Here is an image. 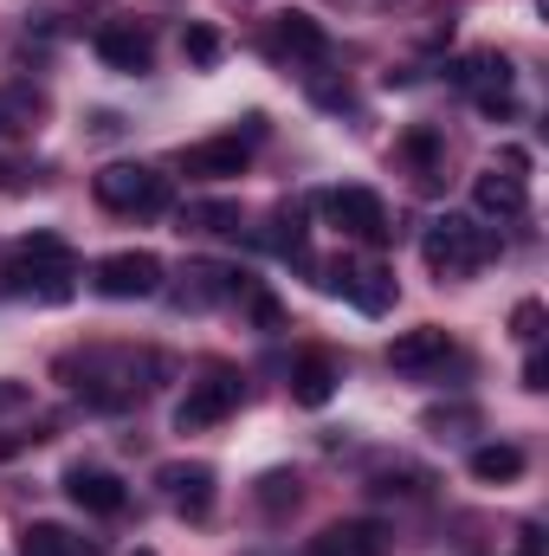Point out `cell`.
Masks as SVG:
<instances>
[{
  "label": "cell",
  "mask_w": 549,
  "mask_h": 556,
  "mask_svg": "<svg viewBox=\"0 0 549 556\" xmlns=\"http://www.w3.org/2000/svg\"><path fill=\"white\" fill-rule=\"evenodd\" d=\"M98 201L111 207V214H168V175H155L149 162H111V168H98Z\"/></svg>",
  "instance_id": "3"
},
{
  "label": "cell",
  "mask_w": 549,
  "mask_h": 556,
  "mask_svg": "<svg viewBox=\"0 0 549 556\" xmlns=\"http://www.w3.org/2000/svg\"><path fill=\"white\" fill-rule=\"evenodd\" d=\"M137 556H155V551H137Z\"/></svg>",
  "instance_id": "32"
},
{
  "label": "cell",
  "mask_w": 549,
  "mask_h": 556,
  "mask_svg": "<svg viewBox=\"0 0 549 556\" xmlns=\"http://www.w3.org/2000/svg\"><path fill=\"white\" fill-rule=\"evenodd\" d=\"M388 525H375V518H349V525H330L323 538H317V556H388Z\"/></svg>",
  "instance_id": "14"
},
{
  "label": "cell",
  "mask_w": 549,
  "mask_h": 556,
  "mask_svg": "<svg viewBox=\"0 0 549 556\" xmlns=\"http://www.w3.org/2000/svg\"><path fill=\"white\" fill-rule=\"evenodd\" d=\"M20 556H98V544L65 531V525H26L20 531Z\"/></svg>",
  "instance_id": "19"
},
{
  "label": "cell",
  "mask_w": 549,
  "mask_h": 556,
  "mask_svg": "<svg viewBox=\"0 0 549 556\" xmlns=\"http://www.w3.org/2000/svg\"><path fill=\"white\" fill-rule=\"evenodd\" d=\"M181 227H194V233H240V207L233 201H188Z\"/></svg>",
  "instance_id": "20"
},
{
  "label": "cell",
  "mask_w": 549,
  "mask_h": 556,
  "mask_svg": "<svg viewBox=\"0 0 549 556\" xmlns=\"http://www.w3.org/2000/svg\"><path fill=\"white\" fill-rule=\"evenodd\" d=\"M323 220L336 227V233H349V240H362V247H382L395 227H388V201L375 194V188H330L323 194Z\"/></svg>",
  "instance_id": "5"
},
{
  "label": "cell",
  "mask_w": 549,
  "mask_h": 556,
  "mask_svg": "<svg viewBox=\"0 0 549 556\" xmlns=\"http://www.w3.org/2000/svg\"><path fill=\"white\" fill-rule=\"evenodd\" d=\"M266 247H272V253H284V260H297V253H304V207H278Z\"/></svg>",
  "instance_id": "23"
},
{
  "label": "cell",
  "mask_w": 549,
  "mask_h": 556,
  "mask_svg": "<svg viewBox=\"0 0 549 556\" xmlns=\"http://www.w3.org/2000/svg\"><path fill=\"white\" fill-rule=\"evenodd\" d=\"M181 278H188V285L175 291V304H181V311H207V304H220V298H233V291H240V273H233V266H214V260H194Z\"/></svg>",
  "instance_id": "15"
},
{
  "label": "cell",
  "mask_w": 549,
  "mask_h": 556,
  "mask_svg": "<svg viewBox=\"0 0 549 556\" xmlns=\"http://www.w3.org/2000/svg\"><path fill=\"white\" fill-rule=\"evenodd\" d=\"M297 498H304V492H297V472H266V479H259V505H266L272 518H284Z\"/></svg>",
  "instance_id": "24"
},
{
  "label": "cell",
  "mask_w": 549,
  "mask_h": 556,
  "mask_svg": "<svg viewBox=\"0 0 549 556\" xmlns=\"http://www.w3.org/2000/svg\"><path fill=\"white\" fill-rule=\"evenodd\" d=\"M511 330H518V343H531V350H537V343H544V304H537V298H524V304L511 311Z\"/></svg>",
  "instance_id": "26"
},
{
  "label": "cell",
  "mask_w": 549,
  "mask_h": 556,
  "mask_svg": "<svg viewBox=\"0 0 549 556\" xmlns=\"http://www.w3.org/2000/svg\"><path fill=\"white\" fill-rule=\"evenodd\" d=\"M181 52H188V65H201V72H214V65L227 59V39H220L214 26H201V20H194V26L181 33Z\"/></svg>",
  "instance_id": "22"
},
{
  "label": "cell",
  "mask_w": 549,
  "mask_h": 556,
  "mask_svg": "<svg viewBox=\"0 0 549 556\" xmlns=\"http://www.w3.org/2000/svg\"><path fill=\"white\" fill-rule=\"evenodd\" d=\"M272 46L291 52V59H323L330 52V33L310 20V13H278L272 20Z\"/></svg>",
  "instance_id": "17"
},
{
  "label": "cell",
  "mask_w": 549,
  "mask_h": 556,
  "mask_svg": "<svg viewBox=\"0 0 549 556\" xmlns=\"http://www.w3.org/2000/svg\"><path fill=\"white\" fill-rule=\"evenodd\" d=\"M323 291L349 298L362 317H382V311L395 304V273H388V266H362V260H336L330 278H323Z\"/></svg>",
  "instance_id": "8"
},
{
  "label": "cell",
  "mask_w": 549,
  "mask_h": 556,
  "mask_svg": "<svg viewBox=\"0 0 549 556\" xmlns=\"http://www.w3.org/2000/svg\"><path fill=\"white\" fill-rule=\"evenodd\" d=\"M246 162H253V142H246V137L188 142V155H181V168H188V175H201V181H227V175H246Z\"/></svg>",
  "instance_id": "12"
},
{
  "label": "cell",
  "mask_w": 549,
  "mask_h": 556,
  "mask_svg": "<svg viewBox=\"0 0 549 556\" xmlns=\"http://www.w3.org/2000/svg\"><path fill=\"white\" fill-rule=\"evenodd\" d=\"M155 485H162V498H168L181 518H194V525L214 511V466H201V459H175V466H162Z\"/></svg>",
  "instance_id": "9"
},
{
  "label": "cell",
  "mask_w": 549,
  "mask_h": 556,
  "mask_svg": "<svg viewBox=\"0 0 549 556\" xmlns=\"http://www.w3.org/2000/svg\"><path fill=\"white\" fill-rule=\"evenodd\" d=\"M65 498H72L78 511H91V518H117V511L130 505L124 479L104 472V466H72V472H65Z\"/></svg>",
  "instance_id": "10"
},
{
  "label": "cell",
  "mask_w": 549,
  "mask_h": 556,
  "mask_svg": "<svg viewBox=\"0 0 549 556\" xmlns=\"http://www.w3.org/2000/svg\"><path fill=\"white\" fill-rule=\"evenodd\" d=\"M524 389H549V363H544V350H531V363H524Z\"/></svg>",
  "instance_id": "28"
},
{
  "label": "cell",
  "mask_w": 549,
  "mask_h": 556,
  "mask_svg": "<svg viewBox=\"0 0 549 556\" xmlns=\"http://www.w3.org/2000/svg\"><path fill=\"white\" fill-rule=\"evenodd\" d=\"M39 130V98L33 91H0V137H26Z\"/></svg>",
  "instance_id": "21"
},
{
  "label": "cell",
  "mask_w": 549,
  "mask_h": 556,
  "mask_svg": "<svg viewBox=\"0 0 549 556\" xmlns=\"http://www.w3.org/2000/svg\"><path fill=\"white\" fill-rule=\"evenodd\" d=\"M401 149L420 162V181L433 188V181H439V137H433V130H408V142H401Z\"/></svg>",
  "instance_id": "25"
},
{
  "label": "cell",
  "mask_w": 549,
  "mask_h": 556,
  "mask_svg": "<svg viewBox=\"0 0 549 556\" xmlns=\"http://www.w3.org/2000/svg\"><path fill=\"white\" fill-rule=\"evenodd\" d=\"M33 440H46V433H7V440H0V459H13V453L33 446Z\"/></svg>",
  "instance_id": "30"
},
{
  "label": "cell",
  "mask_w": 549,
  "mask_h": 556,
  "mask_svg": "<svg viewBox=\"0 0 549 556\" xmlns=\"http://www.w3.org/2000/svg\"><path fill=\"white\" fill-rule=\"evenodd\" d=\"M420 260L433 266V278H472L478 266L498 260V233L465 220V214H439L426 233H420Z\"/></svg>",
  "instance_id": "2"
},
{
  "label": "cell",
  "mask_w": 549,
  "mask_h": 556,
  "mask_svg": "<svg viewBox=\"0 0 549 556\" xmlns=\"http://www.w3.org/2000/svg\"><path fill=\"white\" fill-rule=\"evenodd\" d=\"M253 317H259L266 330H278V324H284V311H278L272 298H253Z\"/></svg>",
  "instance_id": "29"
},
{
  "label": "cell",
  "mask_w": 549,
  "mask_h": 556,
  "mask_svg": "<svg viewBox=\"0 0 549 556\" xmlns=\"http://www.w3.org/2000/svg\"><path fill=\"white\" fill-rule=\"evenodd\" d=\"M240 408V376L233 369H207L201 382H188L181 408H175V433H207Z\"/></svg>",
  "instance_id": "6"
},
{
  "label": "cell",
  "mask_w": 549,
  "mask_h": 556,
  "mask_svg": "<svg viewBox=\"0 0 549 556\" xmlns=\"http://www.w3.org/2000/svg\"><path fill=\"white\" fill-rule=\"evenodd\" d=\"M452 356V337L439 330V324H413V330H401L395 343H388V363L401 369V376H420V369H439Z\"/></svg>",
  "instance_id": "13"
},
{
  "label": "cell",
  "mask_w": 549,
  "mask_h": 556,
  "mask_svg": "<svg viewBox=\"0 0 549 556\" xmlns=\"http://www.w3.org/2000/svg\"><path fill=\"white\" fill-rule=\"evenodd\" d=\"M472 408H426V427H433V433H446V427H472Z\"/></svg>",
  "instance_id": "27"
},
{
  "label": "cell",
  "mask_w": 549,
  "mask_h": 556,
  "mask_svg": "<svg viewBox=\"0 0 549 556\" xmlns=\"http://www.w3.org/2000/svg\"><path fill=\"white\" fill-rule=\"evenodd\" d=\"M91 285H98V298H117V304H130V298H155L162 291V260L155 253H111V260H98L91 266Z\"/></svg>",
  "instance_id": "7"
},
{
  "label": "cell",
  "mask_w": 549,
  "mask_h": 556,
  "mask_svg": "<svg viewBox=\"0 0 549 556\" xmlns=\"http://www.w3.org/2000/svg\"><path fill=\"white\" fill-rule=\"evenodd\" d=\"M524 446H511V440H491V446H478L472 459H465V472L478 479V485H511V479H524Z\"/></svg>",
  "instance_id": "18"
},
{
  "label": "cell",
  "mask_w": 549,
  "mask_h": 556,
  "mask_svg": "<svg viewBox=\"0 0 549 556\" xmlns=\"http://www.w3.org/2000/svg\"><path fill=\"white\" fill-rule=\"evenodd\" d=\"M98 59L111 65V72H130L142 78L149 65H155V39H149V26H130V20H117V26H98Z\"/></svg>",
  "instance_id": "11"
},
{
  "label": "cell",
  "mask_w": 549,
  "mask_h": 556,
  "mask_svg": "<svg viewBox=\"0 0 549 556\" xmlns=\"http://www.w3.org/2000/svg\"><path fill=\"white\" fill-rule=\"evenodd\" d=\"M13 402H20V389H13V382H0V408H13Z\"/></svg>",
  "instance_id": "31"
},
{
  "label": "cell",
  "mask_w": 549,
  "mask_h": 556,
  "mask_svg": "<svg viewBox=\"0 0 549 556\" xmlns=\"http://www.w3.org/2000/svg\"><path fill=\"white\" fill-rule=\"evenodd\" d=\"M336 363L323 356V350H310V356H297V369H291V402L297 408H323L330 395H336Z\"/></svg>",
  "instance_id": "16"
},
{
  "label": "cell",
  "mask_w": 549,
  "mask_h": 556,
  "mask_svg": "<svg viewBox=\"0 0 549 556\" xmlns=\"http://www.w3.org/2000/svg\"><path fill=\"white\" fill-rule=\"evenodd\" d=\"M7 291L13 298H33V304H65L78 291V253L59 240V233H33V240H13L7 253Z\"/></svg>",
  "instance_id": "1"
},
{
  "label": "cell",
  "mask_w": 549,
  "mask_h": 556,
  "mask_svg": "<svg viewBox=\"0 0 549 556\" xmlns=\"http://www.w3.org/2000/svg\"><path fill=\"white\" fill-rule=\"evenodd\" d=\"M472 201H478V214H491V220H524V214H531L524 149H505V162L478 168V175H472Z\"/></svg>",
  "instance_id": "4"
}]
</instances>
